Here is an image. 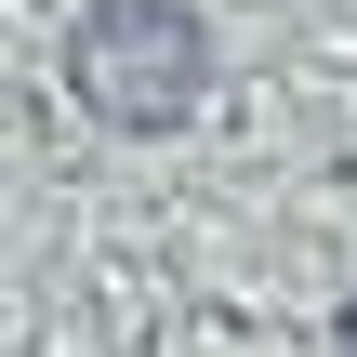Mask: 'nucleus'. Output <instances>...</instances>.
Wrapping results in <instances>:
<instances>
[{"instance_id":"nucleus-1","label":"nucleus","mask_w":357,"mask_h":357,"mask_svg":"<svg viewBox=\"0 0 357 357\" xmlns=\"http://www.w3.org/2000/svg\"><path fill=\"white\" fill-rule=\"evenodd\" d=\"M66 93L106 119V132H172L199 119L212 93V26L185 0H93L66 26Z\"/></svg>"},{"instance_id":"nucleus-2","label":"nucleus","mask_w":357,"mask_h":357,"mask_svg":"<svg viewBox=\"0 0 357 357\" xmlns=\"http://www.w3.org/2000/svg\"><path fill=\"white\" fill-rule=\"evenodd\" d=\"M331 357H357V291H344V318H331Z\"/></svg>"}]
</instances>
